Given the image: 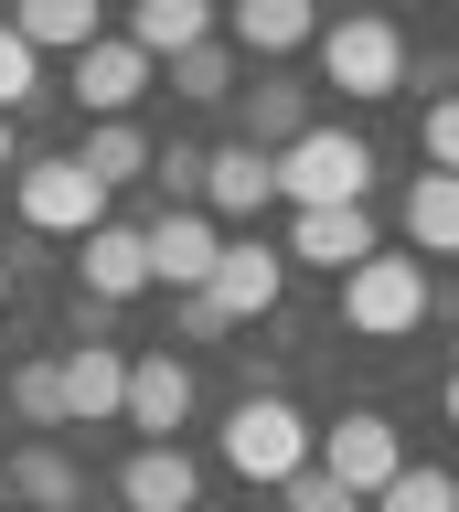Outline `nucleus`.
Here are the masks:
<instances>
[{
    "instance_id": "1",
    "label": "nucleus",
    "mask_w": 459,
    "mask_h": 512,
    "mask_svg": "<svg viewBox=\"0 0 459 512\" xmlns=\"http://www.w3.org/2000/svg\"><path fill=\"white\" fill-rule=\"evenodd\" d=\"M267 182H278V203L289 214H321V203H363V182H374V139L363 128H299L289 150H267Z\"/></svg>"
},
{
    "instance_id": "2",
    "label": "nucleus",
    "mask_w": 459,
    "mask_h": 512,
    "mask_svg": "<svg viewBox=\"0 0 459 512\" xmlns=\"http://www.w3.org/2000/svg\"><path fill=\"white\" fill-rule=\"evenodd\" d=\"M225 470L257 480V491H278L289 470H310V416H299L289 395H235V416H225Z\"/></svg>"
},
{
    "instance_id": "3",
    "label": "nucleus",
    "mask_w": 459,
    "mask_h": 512,
    "mask_svg": "<svg viewBox=\"0 0 459 512\" xmlns=\"http://www.w3.org/2000/svg\"><path fill=\"white\" fill-rule=\"evenodd\" d=\"M342 320H353L363 342H406L427 320V256H363V267H342Z\"/></svg>"
},
{
    "instance_id": "4",
    "label": "nucleus",
    "mask_w": 459,
    "mask_h": 512,
    "mask_svg": "<svg viewBox=\"0 0 459 512\" xmlns=\"http://www.w3.org/2000/svg\"><path fill=\"white\" fill-rule=\"evenodd\" d=\"M310 43H321V86H342V96H395L406 86V32H395V11L321 22Z\"/></svg>"
},
{
    "instance_id": "5",
    "label": "nucleus",
    "mask_w": 459,
    "mask_h": 512,
    "mask_svg": "<svg viewBox=\"0 0 459 512\" xmlns=\"http://www.w3.org/2000/svg\"><path fill=\"white\" fill-rule=\"evenodd\" d=\"M11 192H22V224H33V235H97V224H107V182H97L75 150L22 160V171H11Z\"/></svg>"
},
{
    "instance_id": "6",
    "label": "nucleus",
    "mask_w": 459,
    "mask_h": 512,
    "mask_svg": "<svg viewBox=\"0 0 459 512\" xmlns=\"http://www.w3.org/2000/svg\"><path fill=\"white\" fill-rule=\"evenodd\" d=\"M310 470H331L342 491H353V502H374V491L406 470V438H395L374 406H353L342 427H310Z\"/></svg>"
},
{
    "instance_id": "7",
    "label": "nucleus",
    "mask_w": 459,
    "mask_h": 512,
    "mask_svg": "<svg viewBox=\"0 0 459 512\" xmlns=\"http://www.w3.org/2000/svg\"><path fill=\"white\" fill-rule=\"evenodd\" d=\"M203 288H214V310H225V320H267V310H278V288H289V256L267 246V235H225Z\"/></svg>"
},
{
    "instance_id": "8",
    "label": "nucleus",
    "mask_w": 459,
    "mask_h": 512,
    "mask_svg": "<svg viewBox=\"0 0 459 512\" xmlns=\"http://www.w3.org/2000/svg\"><path fill=\"white\" fill-rule=\"evenodd\" d=\"M150 75H161V64L139 54L129 32H97V43L75 54V107H86V118H129L139 96H150Z\"/></svg>"
},
{
    "instance_id": "9",
    "label": "nucleus",
    "mask_w": 459,
    "mask_h": 512,
    "mask_svg": "<svg viewBox=\"0 0 459 512\" xmlns=\"http://www.w3.org/2000/svg\"><path fill=\"white\" fill-rule=\"evenodd\" d=\"M75 299H86V310H118V299H139V288H150V246H139V224H118L107 214L97 235H75Z\"/></svg>"
},
{
    "instance_id": "10",
    "label": "nucleus",
    "mask_w": 459,
    "mask_h": 512,
    "mask_svg": "<svg viewBox=\"0 0 459 512\" xmlns=\"http://www.w3.org/2000/svg\"><path fill=\"white\" fill-rule=\"evenodd\" d=\"M139 246H150V288H203L225 235H214V214H203V203H171V214L139 224Z\"/></svg>"
},
{
    "instance_id": "11",
    "label": "nucleus",
    "mask_w": 459,
    "mask_h": 512,
    "mask_svg": "<svg viewBox=\"0 0 459 512\" xmlns=\"http://www.w3.org/2000/svg\"><path fill=\"white\" fill-rule=\"evenodd\" d=\"M118 502H129V512H193L203 502V470L182 459V438H139L129 470H118Z\"/></svg>"
},
{
    "instance_id": "12",
    "label": "nucleus",
    "mask_w": 459,
    "mask_h": 512,
    "mask_svg": "<svg viewBox=\"0 0 459 512\" xmlns=\"http://www.w3.org/2000/svg\"><path fill=\"white\" fill-rule=\"evenodd\" d=\"M267 203H278V182H267V150H246V139L203 150V214H214V224H257Z\"/></svg>"
},
{
    "instance_id": "13",
    "label": "nucleus",
    "mask_w": 459,
    "mask_h": 512,
    "mask_svg": "<svg viewBox=\"0 0 459 512\" xmlns=\"http://www.w3.org/2000/svg\"><path fill=\"white\" fill-rule=\"evenodd\" d=\"M182 416H193V363H171V352L129 363V395H118V427H139V438H171Z\"/></svg>"
},
{
    "instance_id": "14",
    "label": "nucleus",
    "mask_w": 459,
    "mask_h": 512,
    "mask_svg": "<svg viewBox=\"0 0 459 512\" xmlns=\"http://www.w3.org/2000/svg\"><path fill=\"white\" fill-rule=\"evenodd\" d=\"M374 246H385V235H374V214H363V203H321V214H289V256H310V267H331V278H342V267H363Z\"/></svg>"
},
{
    "instance_id": "15",
    "label": "nucleus",
    "mask_w": 459,
    "mask_h": 512,
    "mask_svg": "<svg viewBox=\"0 0 459 512\" xmlns=\"http://www.w3.org/2000/svg\"><path fill=\"white\" fill-rule=\"evenodd\" d=\"M54 374H65V427H107V416H118V395H129V352L75 342Z\"/></svg>"
},
{
    "instance_id": "16",
    "label": "nucleus",
    "mask_w": 459,
    "mask_h": 512,
    "mask_svg": "<svg viewBox=\"0 0 459 512\" xmlns=\"http://www.w3.org/2000/svg\"><path fill=\"white\" fill-rule=\"evenodd\" d=\"M0 491H11L22 512H75V502H86V480H75V459H65L54 438L11 448V459H0Z\"/></svg>"
},
{
    "instance_id": "17",
    "label": "nucleus",
    "mask_w": 459,
    "mask_h": 512,
    "mask_svg": "<svg viewBox=\"0 0 459 512\" xmlns=\"http://www.w3.org/2000/svg\"><path fill=\"white\" fill-rule=\"evenodd\" d=\"M225 32H235V54H299L321 32V0H235Z\"/></svg>"
},
{
    "instance_id": "18",
    "label": "nucleus",
    "mask_w": 459,
    "mask_h": 512,
    "mask_svg": "<svg viewBox=\"0 0 459 512\" xmlns=\"http://www.w3.org/2000/svg\"><path fill=\"white\" fill-rule=\"evenodd\" d=\"M129 43L150 64L193 54V43H214V0H139V11H129Z\"/></svg>"
},
{
    "instance_id": "19",
    "label": "nucleus",
    "mask_w": 459,
    "mask_h": 512,
    "mask_svg": "<svg viewBox=\"0 0 459 512\" xmlns=\"http://www.w3.org/2000/svg\"><path fill=\"white\" fill-rule=\"evenodd\" d=\"M406 246L417 256H459V171H417V182H406Z\"/></svg>"
},
{
    "instance_id": "20",
    "label": "nucleus",
    "mask_w": 459,
    "mask_h": 512,
    "mask_svg": "<svg viewBox=\"0 0 459 512\" xmlns=\"http://www.w3.org/2000/svg\"><path fill=\"white\" fill-rule=\"evenodd\" d=\"M11 32L33 54H86L97 43V0H11Z\"/></svg>"
},
{
    "instance_id": "21",
    "label": "nucleus",
    "mask_w": 459,
    "mask_h": 512,
    "mask_svg": "<svg viewBox=\"0 0 459 512\" xmlns=\"http://www.w3.org/2000/svg\"><path fill=\"white\" fill-rule=\"evenodd\" d=\"M235 96H246V150H289L310 128V96L299 86H235Z\"/></svg>"
},
{
    "instance_id": "22",
    "label": "nucleus",
    "mask_w": 459,
    "mask_h": 512,
    "mask_svg": "<svg viewBox=\"0 0 459 512\" xmlns=\"http://www.w3.org/2000/svg\"><path fill=\"white\" fill-rule=\"evenodd\" d=\"M75 160H86V171H97V182L118 192V182H139V171H150V139H139L129 118H97V128H86V150H75Z\"/></svg>"
},
{
    "instance_id": "23",
    "label": "nucleus",
    "mask_w": 459,
    "mask_h": 512,
    "mask_svg": "<svg viewBox=\"0 0 459 512\" xmlns=\"http://www.w3.org/2000/svg\"><path fill=\"white\" fill-rule=\"evenodd\" d=\"M363 512H459V470H417V459H406Z\"/></svg>"
},
{
    "instance_id": "24",
    "label": "nucleus",
    "mask_w": 459,
    "mask_h": 512,
    "mask_svg": "<svg viewBox=\"0 0 459 512\" xmlns=\"http://www.w3.org/2000/svg\"><path fill=\"white\" fill-rule=\"evenodd\" d=\"M171 86L193 96V107H214V96H235V43H193V54H171Z\"/></svg>"
},
{
    "instance_id": "25",
    "label": "nucleus",
    "mask_w": 459,
    "mask_h": 512,
    "mask_svg": "<svg viewBox=\"0 0 459 512\" xmlns=\"http://www.w3.org/2000/svg\"><path fill=\"white\" fill-rule=\"evenodd\" d=\"M11 406H22V427H65V374L54 363H22L11 374Z\"/></svg>"
},
{
    "instance_id": "26",
    "label": "nucleus",
    "mask_w": 459,
    "mask_h": 512,
    "mask_svg": "<svg viewBox=\"0 0 459 512\" xmlns=\"http://www.w3.org/2000/svg\"><path fill=\"white\" fill-rule=\"evenodd\" d=\"M33 86H43V54L0 22V118H22V96H33Z\"/></svg>"
},
{
    "instance_id": "27",
    "label": "nucleus",
    "mask_w": 459,
    "mask_h": 512,
    "mask_svg": "<svg viewBox=\"0 0 459 512\" xmlns=\"http://www.w3.org/2000/svg\"><path fill=\"white\" fill-rule=\"evenodd\" d=\"M278 502H289V512H363L331 470H289V480H278Z\"/></svg>"
},
{
    "instance_id": "28",
    "label": "nucleus",
    "mask_w": 459,
    "mask_h": 512,
    "mask_svg": "<svg viewBox=\"0 0 459 512\" xmlns=\"http://www.w3.org/2000/svg\"><path fill=\"white\" fill-rule=\"evenodd\" d=\"M171 320H182V342H225L235 320L214 310V288H171Z\"/></svg>"
},
{
    "instance_id": "29",
    "label": "nucleus",
    "mask_w": 459,
    "mask_h": 512,
    "mask_svg": "<svg viewBox=\"0 0 459 512\" xmlns=\"http://www.w3.org/2000/svg\"><path fill=\"white\" fill-rule=\"evenodd\" d=\"M150 182H161L171 203H203V150H150Z\"/></svg>"
},
{
    "instance_id": "30",
    "label": "nucleus",
    "mask_w": 459,
    "mask_h": 512,
    "mask_svg": "<svg viewBox=\"0 0 459 512\" xmlns=\"http://www.w3.org/2000/svg\"><path fill=\"white\" fill-rule=\"evenodd\" d=\"M427 171H459V96H438V107H427Z\"/></svg>"
},
{
    "instance_id": "31",
    "label": "nucleus",
    "mask_w": 459,
    "mask_h": 512,
    "mask_svg": "<svg viewBox=\"0 0 459 512\" xmlns=\"http://www.w3.org/2000/svg\"><path fill=\"white\" fill-rule=\"evenodd\" d=\"M0 171H22V118H0Z\"/></svg>"
},
{
    "instance_id": "32",
    "label": "nucleus",
    "mask_w": 459,
    "mask_h": 512,
    "mask_svg": "<svg viewBox=\"0 0 459 512\" xmlns=\"http://www.w3.org/2000/svg\"><path fill=\"white\" fill-rule=\"evenodd\" d=\"M449 427H459V363H449Z\"/></svg>"
},
{
    "instance_id": "33",
    "label": "nucleus",
    "mask_w": 459,
    "mask_h": 512,
    "mask_svg": "<svg viewBox=\"0 0 459 512\" xmlns=\"http://www.w3.org/2000/svg\"><path fill=\"white\" fill-rule=\"evenodd\" d=\"M0 299H11V256H0Z\"/></svg>"
},
{
    "instance_id": "34",
    "label": "nucleus",
    "mask_w": 459,
    "mask_h": 512,
    "mask_svg": "<svg viewBox=\"0 0 459 512\" xmlns=\"http://www.w3.org/2000/svg\"><path fill=\"white\" fill-rule=\"evenodd\" d=\"M0 502H11V491H0Z\"/></svg>"
},
{
    "instance_id": "35",
    "label": "nucleus",
    "mask_w": 459,
    "mask_h": 512,
    "mask_svg": "<svg viewBox=\"0 0 459 512\" xmlns=\"http://www.w3.org/2000/svg\"><path fill=\"white\" fill-rule=\"evenodd\" d=\"M385 11H395V0H385Z\"/></svg>"
}]
</instances>
